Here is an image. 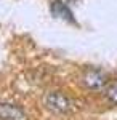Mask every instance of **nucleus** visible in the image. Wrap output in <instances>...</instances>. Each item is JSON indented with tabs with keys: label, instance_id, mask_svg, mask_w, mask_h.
<instances>
[{
	"label": "nucleus",
	"instance_id": "20e7f679",
	"mask_svg": "<svg viewBox=\"0 0 117 120\" xmlns=\"http://www.w3.org/2000/svg\"><path fill=\"white\" fill-rule=\"evenodd\" d=\"M51 15L58 19H63V21H67V22H74V16H72V11L67 7L66 3L59 2V0H55L51 3Z\"/></svg>",
	"mask_w": 117,
	"mask_h": 120
},
{
	"label": "nucleus",
	"instance_id": "f257e3e1",
	"mask_svg": "<svg viewBox=\"0 0 117 120\" xmlns=\"http://www.w3.org/2000/svg\"><path fill=\"white\" fill-rule=\"evenodd\" d=\"M45 104L50 111L58 112V114H64L71 109V101L69 98L63 94L59 91H53V93H48L45 96Z\"/></svg>",
	"mask_w": 117,
	"mask_h": 120
},
{
	"label": "nucleus",
	"instance_id": "7ed1b4c3",
	"mask_svg": "<svg viewBox=\"0 0 117 120\" xmlns=\"http://www.w3.org/2000/svg\"><path fill=\"white\" fill-rule=\"evenodd\" d=\"M0 120H27V115L18 106L0 102Z\"/></svg>",
	"mask_w": 117,
	"mask_h": 120
},
{
	"label": "nucleus",
	"instance_id": "39448f33",
	"mask_svg": "<svg viewBox=\"0 0 117 120\" xmlns=\"http://www.w3.org/2000/svg\"><path fill=\"white\" fill-rule=\"evenodd\" d=\"M104 94H106V98H108L111 102L117 104V83L109 85L108 88H106V91H104Z\"/></svg>",
	"mask_w": 117,
	"mask_h": 120
},
{
	"label": "nucleus",
	"instance_id": "f03ea898",
	"mask_svg": "<svg viewBox=\"0 0 117 120\" xmlns=\"http://www.w3.org/2000/svg\"><path fill=\"white\" fill-rule=\"evenodd\" d=\"M82 82H83V85H85L87 88H90V90H101V88L106 86L108 77H106L104 72H101V71L90 69V71H87V72L83 74Z\"/></svg>",
	"mask_w": 117,
	"mask_h": 120
}]
</instances>
